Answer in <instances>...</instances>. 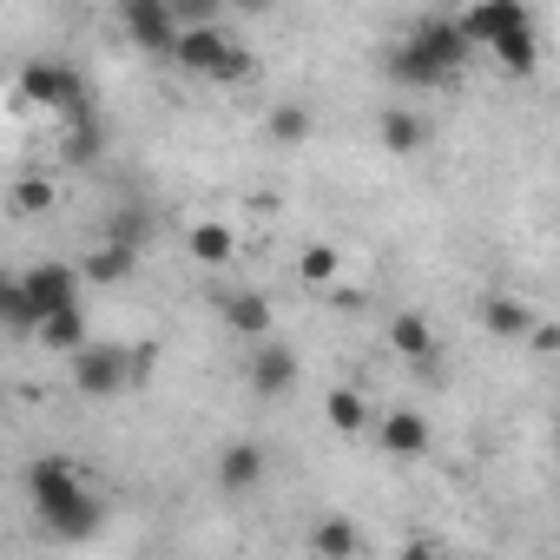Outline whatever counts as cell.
Returning <instances> with one entry per match:
<instances>
[{"instance_id":"6da1fadb","label":"cell","mask_w":560,"mask_h":560,"mask_svg":"<svg viewBox=\"0 0 560 560\" xmlns=\"http://www.w3.org/2000/svg\"><path fill=\"white\" fill-rule=\"evenodd\" d=\"M27 494H34V514H40L60 540H86V534L100 527V501H93V488L73 475L67 455L27 462Z\"/></svg>"},{"instance_id":"7a4b0ae2","label":"cell","mask_w":560,"mask_h":560,"mask_svg":"<svg viewBox=\"0 0 560 560\" xmlns=\"http://www.w3.org/2000/svg\"><path fill=\"white\" fill-rule=\"evenodd\" d=\"M462 60H468V40H462L455 21H416V34L396 47L389 73L402 86H448L462 73Z\"/></svg>"},{"instance_id":"3957f363","label":"cell","mask_w":560,"mask_h":560,"mask_svg":"<svg viewBox=\"0 0 560 560\" xmlns=\"http://www.w3.org/2000/svg\"><path fill=\"white\" fill-rule=\"evenodd\" d=\"M126 383H132V350H119V343H80L73 350V389L86 402H106Z\"/></svg>"},{"instance_id":"277c9868","label":"cell","mask_w":560,"mask_h":560,"mask_svg":"<svg viewBox=\"0 0 560 560\" xmlns=\"http://www.w3.org/2000/svg\"><path fill=\"white\" fill-rule=\"evenodd\" d=\"M21 93L34 106H60V113H80L86 106V80L67 67V60H27L21 67Z\"/></svg>"},{"instance_id":"5b68a950","label":"cell","mask_w":560,"mask_h":560,"mask_svg":"<svg viewBox=\"0 0 560 560\" xmlns=\"http://www.w3.org/2000/svg\"><path fill=\"white\" fill-rule=\"evenodd\" d=\"M455 27H462V40H468V47H494L501 34L534 27V14H527V0H475V8H462V14H455Z\"/></svg>"},{"instance_id":"8992f818","label":"cell","mask_w":560,"mask_h":560,"mask_svg":"<svg viewBox=\"0 0 560 560\" xmlns=\"http://www.w3.org/2000/svg\"><path fill=\"white\" fill-rule=\"evenodd\" d=\"M119 8H126V34H132L145 54H172V40H178L172 0H119Z\"/></svg>"},{"instance_id":"52a82bcc","label":"cell","mask_w":560,"mask_h":560,"mask_svg":"<svg viewBox=\"0 0 560 560\" xmlns=\"http://www.w3.org/2000/svg\"><path fill=\"white\" fill-rule=\"evenodd\" d=\"M291 383H298V350L270 343V337H257V350H250V389L270 402V396H284Z\"/></svg>"},{"instance_id":"ba28073f","label":"cell","mask_w":560,"mask_h":560,"mask_svg":"<svg viewBox=\"0 0 560 560\" xmlns=\"http://www.w3.org/2000/svg\"><path fill=\"white\" fill-rule=\"evenodd\" d=\"M218 54H224V27H218V21H211V27H178V40H172V60H178L185 73H205V80H211Z\"/></svg>"},{"instance_id":"9c48e42d","label":"cell","mask_w":560,"mask_h":560,"mask_svg":"<svg viewBox=\"0 0 560 560\" xmlns=\"http://www.w3.org/2000/svg\"><path fill=\"white\" fill-rule=\"evenodd\" d=\"M218 317H224L237 337H250V343L270 337V304H264L257 291H224V298H218Z\"/></svg>"},{"instance_id":"30bf717a","label":"cell","mask_w":560,"mask_h":560,"mask_svg":"<svg viewBox=\"0 0 560 560\" xmlns=\"http://www.w3.org/2000/svg\"><path fill=\"white\" fill-rule=\"evenodd\" d=\"M257 481H264V448H257V442H231V448L218 455V488L250 494Z\"/></svg>"},{"instance_id":"8fae6325","label":"cell","mask_w":560,"mask_h":560,"mask_svg":"<svg viewBox=\"0 0 560 560\" xmlns=\"http://www.w3.org/2000/svg\"><path fill=\"white\" fill-rule=\"evenodd\" d=\"M132 264H139V250L113 237V244L86 250V264H80V284H126V277H132Z\"/></svg>"},{"instance_id":"7c38bea8","label":"cell","mask_w":560,"mask_h":560,"mask_svg":"<svg viewBox=\"0 0 560 560\" xmlns=\"http://www.w3.org/2000/svg\"><path fill=\"white\" fill-rule=\"evenodd\" d=\"M383 448L402 455V462L429 455V422H422L416 409H389V416H383Z\"/></svg>"},{"instance_id":"4fadbf2b","label":"cell","mask_w":560,"mask_h":560,"mask_svg":"<svg viewBox=\"0 0 560 560\" xmlns=\"http://www.w3.org/2000/svg\"><path fill=\"white\" fill-rule=\"evenodd\" d=\"M34 337H40L47 350H67V357H73V350L86 343V311H80V304H60V311H47V317L34 324Z\"/></svg>"},{"instance_id":"5bb4252c","label":"cell","mask_w":560,"mask_h":560,"mask_svg":"<svg viewBox=\"0 0 560 560\" xmlns=\"http://www.w3.org/2000/svg\"><path fill=\"white\" fill-rule=\"evenodd\" d=\"M488 54L501 60V73H508V80H527V73L540 67V34H534V27H521V34H501Z\"/></svg>"},{"instance_id":"9a60e30c","label":"cell","mask_w":560,"mask_h":560,"mask_svg":"<svg viewBox=\"0 0 560 560\" xmlns=\"http://www.w3.org/2000/svg\"><path fill=\"white\" fill-rule=\"evenodd\" d=\"M481 324H488L494 337H508V343H514V337H527V324H534V317H527V304H514V298H488V304H481Z\"/></svg>"},{"instance_id":"2e32d148","label":"cell","mask_w":560,"mask_h":560,"mask_svg":"<svg viewBox=\"0 0 560 560\" xmlns=\"http://www.w3.org/2000/svg\"><path fill=\"white\" fill-rule=\"evenodd\" d=\"M389 337H396V350H402L409 363H435V330H429L422 317H396Z\"/></svg>"},{"instance_id":"e0dca14e","label":"cell","mask_w":560,"mask_h":560,"mask_svg":"<svg viewBox=\"0 0 560 560\" xmlns=\"http://www.w3.org/2000/svg\"><path fill=\"white\" fill-rule=\"evenodd\" d=\"M324 416H330L337 435H357V429L370 422V402H363L357 389H330V396H324Z\"/></svg>"},{"instance_id":"ac0fdd59","label":"cell","mask_w":560,"mask_h":560,"mask_svg":"<svg viewBox=\"0 0 560 560\" xmlns=\"http://www.w3.org/2000/svg\"><path fill=\"white\" fill-rule=\"evenodd\" d=\"M422 139H429V132H422L416 113H402V106L383 113V145H389V152H422Z\"/></svg>"},{"instance_id":"d6986e66","label":"cell","mask_w":560,"mask_h":560,"mask_svg":"<svg viewBox=\"0 0 560 560\" xmlns=\"http://www.w3.org/2000/svg\"><path fill=\"white\" fill-rule=\"evenodd\" d=\"M185 244H191V257H198V264H231V250H237V237H231L224 224H191V237H185Z\"/></svg>"},{"instance_id":"ffe728a7","label":"cell","mask_w":560,"mask_h":560,"mask_svg":"<svg viewBox=\"0 0 560 560\" xmlns=\"http://www.w3.org/2000/svg\"><path fill=\"white\" fill-rule=\"evenodd\" d=\"M337 270H343L337 244H311V250L298 257V277H304V284H317V291H330V284H337Z\"/></svg>"},{"instance_id":"44dd1931","label":"cell","mask_w":560,"mask_h":560,"mask_svg":"<svg viewBox=\"0 0 560 560\" xmlns=\"http://www.w3.org/2000/svg\"><path fill=\"white\" fill-rule=\"evenodd\" d=\"M311 553H363V527L357 521H324L311 534Z\"/></svg>"},{"instance_id":"7402d4cb","label":"cell","mask_w":560,"mask_h":560,"mask_svg":"<svg viewBox=\"0 0 560 560\" xmlns=\"http://www.w3.org/2000/svg\"><path fill=\"white\" fill-rule=\"evenodd\" d=\"M264 132H270L277 145H304V139H311V113H304V106H277Z\"/></svg>"},{"instance_id":"603a6c76","label":"cell","mask_w":560,"mask_h":560,"mask_svg":"<svg viewBox=\"0 0 560 560\" xmlns=\"http://www.w3.org/2000/svg\"><path fill=\"white\" fill-rule=\"evenodd\" d=\"M54 198H60V191H54V185H47V178H21V185H14V198H8V205H14V211H21V218H34V211H54Z\"/></svg>"},{"instance_id":"cb8c5ba5","label":"cell","mask_w":560,"mask_h":560,"mask_svg":"<svg viewBox=\"0 0 560 560\" xmlns=\"http://www.w3.org/2000/svg\"><path fill=\"white\" fill-rule=\"evenodd\" d=\"M257 73V60L244 54V47H231L224 40V54H218V67H211V80H224V86H237V80H250Z\"/></svg>"},{"instance_id":"d4e9b609","label":"cell","mask_w":560,"mask_h":560,"mask_svg":"<svg viewBox=\"0 0 560 560\" xmlns=\"http://www.w3.org/2000/svg\"><path fill=\"white\" fill-rule=\"evenodd\" d=\"M172 21L178 27H211L218 21V0H172Z\"/></svg>"},{"instance_id":"484cf974","label":"cell","mask_w":560,"mask_h":560,"mask_svg":"<svg viewBox=\"0 0 560 560\" xmlns=\"http://www.w3.org/2000/svg\"><path fill=\"white\" fill-rule=\"evenodd\" d=\"M67 159H73V165H80V159H100V126H93V119L67 132Z\"/></svg>"},{"instance_id":"4316f807","label":"cell","mask_w":560,"mask_h":560,"mask_svg":"<svg viewBox=\"0 0 560 560\" xmlns=\"http://www.w3.org/2000/svg\"><path fill=\"white\" fill-rule=\"evenodd\" d=\"M527 343H534V357H553L560 350V330L553 324H527Z\"/></svg>"},{"instance_id":"83f0119b","label":"cell","mask_w":560,"mask_h":560,"mask_svg":"<svg viewBox=\"0 0 560 560\" xmlns=\"http://www.w3.org/2000/svg\"><path fill=\"white\" fill-rule=\"evenodd\" d=\"M231 8H237V14H264V8H270V0H231Z\"/></svg>"}]
</instances>
